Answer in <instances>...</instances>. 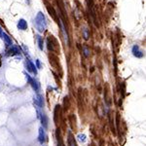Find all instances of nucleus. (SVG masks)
<instances>
[{
	"mask_svg": "<svg viewBox=\"0 0 146 146\" xmlns=\"http://www.w3.org/2000/svg\"><path fill=\"white\" fill-rule=\"evenodd\" d=\"M60 25H62V31L63 34V38H64V42L66 45H68V44H69V42H68V35H67V32L65 31V27L62 23V21H60Z\"/></svg>",
	"mask_w": 146,
	"mask_h": 146,
	"instance_id": "8",
	"label": "nucleus"
},
{
	"mask_svg": "<svg viewBox=\"0 0 146 146\" xmlns=\"http://www.w3.org/2000/svg\"><path fill=\"white\" fill-rule=\"evenodd\" d=\"M109 146H112V145H111V144H110V145H109Z\"/></svg>",
	"mask_w": 146,
	"mask_h": 146,
	"instance_id": "19",
	"label": "nucleus"
},
{
	"mask_svg": "<svg viewBox=\"0 0 146 146\" xmlns=\"http://www.w3.org/2000/svg\"><path fill=\"white\" fill-rule=\"evenodd\" d=\"M27 71L33 73V74H35V75L37 74L36 66H35L34 63L32 62L31 60H27Z\"/></svg>",
	"mask_w": 146,
	"mask_h": 146,
	"instance_id": "2",
	"label": "nucleus"
},
{
	"mask_svg": "<svg viewBox=\"0 0 146 146\" xmlns=\"http://www.w3.org/2000/svg\"><path fill=\"white\" fill-rule=\"evenodd\" d=\"M41 122L42 125H43V128H47L48 127V119H47V116L45 114L41 115Z\"/></svg>",
	"mask_w": 146,
	"mask_h": 146,
	"instance_id": "10",
	"label": "nucleus"
},
{
	"mask_svg": "<svg viewBox=\"0 0 146 146\" xmlns=\"http://www.w3.org/2000/svg\"><path fill=\"white\" fill-rule=\"evenodd\" d=\"M27 81L30 83V85H31L32 88H33V90L35 92H38V90H39V84H38V82H37L35 79L31 78V77H30L29 75H27Z\"/></svg>",
	"mask_w": 146,
	"mask_h": 146,
	"instance_id": "3",
	"label": "nucleus"
},
{
	"mask_svg": "<svg viewBox=\"0 0 146 146\" xmlns=\"http://www.w3.org/2000/svg\"><path fill=\"white\" fill-rule=\"evenodd\" d=\"M27 2L28 5H29V4H30V0H27Z\"/></svg>",
	"mask_w": 146,
	"mask_h": 146,
	"instance_id": "18",
	"label": "nucleus"
},
{
	"mask_svg": "<svg viewBox=\"0 0 146 146\" xmlns=\"http://www.w3.org/2000/svg\"><path fill=\"white\" fill-rule=\"evenodd\" d=\"M0 36L2 37V39H3L4 41L6 42V44H7V45H8V46H10L11 44H12V41H11L10 37H9L8 35H7V34L5 33V32H2V33H1V35H0Z\"/></svg>",
	"mask_w": 146,
	"mask_h": 146,
	"instance_id": "9",
	"label": "nucleus"
},
{
	"mask_svg": "<svg viewBox=\"0 0 146 146\" xmlns=\"http://www.w3.org/2000/svg\"><path fill=\"white\" fill-rule=\"evenodd\" d=\"M37 41H38L39 49H40V50H43V48H44V42H43V39H42V37L37 36Z\"/></svg>",
	"mask_w": 146,
	"mask_h": 146,
	"instance_id": "12",
	"label": "nucleus"
},
{
	"mask_svg": "<svg viewBox=\"0 0 146 146\" xmlns=\"http://www.w3.org/2000/svg\"><path fill=\"white\" fill-rule=\"evenodd\" d=\"M133 55L136 56V58H142L143 56V53L140 51L139 47L137 45H135L133 47Z\"/></svg>",
	"mask_w": 146,
	"mask_h": 146,
	"instance_id": "4",
	"label": "nucleus"
},
{
	"mask_svg": "<svg viewBox=\"0 0 146 146\" xmlns=\"http://www.w3.org/2000/svg\"><path fill=\"white\" fill-rule=\"evenodd\" d=\"M82 33H83V36H84L85 40L89 39V37H90V32H89V30L87 29V28H84L83 31H82Z\"/></svg>",
	"mask_w": 146,
	"mask_h": 146,
	"instance_id": "13",
	"label": "nucleus"
},
{
	"mask_svg": "<svg viewBox=\"0 0 146 146\" xmlns=\"http://www.w3.org/2000/svg\"><path fill=\"white\" fill-rule=\"evenodd\" d=\"M34 103H35V105H37L38 107H41L42 105H43V103H44L43 96H42L41 95L35 96V98H34Z\"/></svg>",
	"mask_w": 146,
	"mask_h": 146,
	"instance_id": "6",
	"label": "nucleus"
},
{
	"mask_svg": "<svg viewBox=\"0 0 146 146\" xmlns=\"http://www.w3.org/2000/svg\"><path fill=\"white\" fill-rule=\"evenodd\" d=\"M34 25H35V27H36L37 29H38V31H40V32H43L44 30L46 29L47 21H46V18H45V16H44L43 13L39 12V13L37 14L36 17H35Z\"/></svg>",
	"mask_w": 146,
	"mask_h": 146,
	"instance_id": "1",
	"label": "nucleus"
},
{
	"mask_svg": "<svg viewBox=\"0 0 146 146\" xmlns=\"http://www.w3.org/2000/svg\"><path fill=\"white\" fill-rule=\"evenodd\" d=\"M38 140L40 143H44L46 140V133L44 131V128L39 129V135H38Z\"/></svg>",
	"mask_w": 146,
	"mask_h": 146,
	"instance_id": "5",
	"label": "nucleus"
},
{
	"mask_svg": "<svg viewBox=\"0 0 146 146\" xmlns=\"http://www.w3.org/2000/svg\"><path fill=\"white\" fill-rule=\"evenodd\" d=\"M83 52H84V56H90V49H89L87 46L83 47Z\"/></svg>",
	"mask_w": 146,
	"mask_h": 146,
	"instance_id": "15",
	"label": "nucleus"
},
{
	"mask_svg": "<svg viewBox=\"0 0 146 146\" xmlns=\"http://www.w3.org/2000/svg\"><path fill=\"white\" fill-rule=\"evenodd\" d=\"M68 146H77L76 141L71 135H69V136H68Z\"/></svg>",
	"mask_w": 146,
	"mask_h": 146,
	"instance_id": "11",
	"label": "nucleus"
},
{
	"mask_svg": "<svg viewBox=\"0 0 146 146\" xmlns=\"http://www.w3.org/2000/svg\"><path fill=\"white\" fill-rule=\"evenodd\" d=\"M18 28H19V29H21V30H25L27 28V23L25 22L23 19L20 20V21H19V23H18Z\"/></svg>",
	"mask_w": 146,
	"mask_h": 146,
	"instance_id": "7",
	"label": "nucleus"
},
{
	"mask_svg": "<svg viewBox=\"0 0 146 146\" xmlns=\"http://www.w3.org/2000/svg\"><path fill=\"white\" fill-rule=\"evenodd\" d=\"M77 138H78V140L81 141V142H85V141H86V135H85L84 133H79V135H77Z\"/></svg>",
	"mask_w": 146,
	"mask_h": 146,
	"instance_id": "14",
	"label": "nucleus"
},
{
	"mask_svg": "<svg viewBox=\"0 0 146 146\" xmlns=\"http://www.w3.org/2000/svg\"><path fill=\"white\" fill-rule=\"evenodd\" d=\"M9 53H11L12 55H17V54L20 53V51H19L18 49L16 48V47H12V48H11V50L9 51Z\"/></svg>",
	"mask_w": 146,
	"mask_h": 146,
	"instance_id": "16",
	"label": "nucleus"
},
{
	"mask_svg": "<svg viewBox=\"0 0 146 146\" xmlns=\"http://www.w3.org/2000/svg\"><path fill=\"white\" fill-rule=\"evenodd\" d=\"M36 64H37V67L36 68H41V64H40V62L38 60H36Z\"/></svg>",
	"mask_w": 146,
	"mask_h": 146,
	"instance_id": "17",
	"label": "nucleus"
}]
</instances>
